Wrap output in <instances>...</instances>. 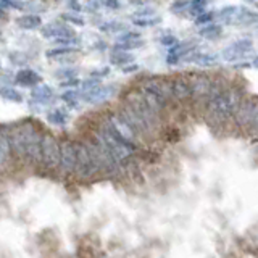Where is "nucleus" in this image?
<instances>
[{
    "mask_svg": "<svg viewBox=\"0 0 258 258\" xmlns=\"http://www.w3.org/2000/svg\"><path fill=\"white\" fill-rule=\"evenodd\" d=\"M145 91H150L152 94H155L158 97H161L163 100H169L173 99V92H171V81H168L165 78H147L144 79V83L141 86Z\"/></svg>",
    "mask_w": 258,
    "mask_h": 258,
    "instance_id": "6e6552de",
    "label": "nucleus"
},
{
    "mask_svg": "<svg viewBox=\"0 0 258 258\" xmlns=\"http://www.w3.org/2000/svg\"><path fill=\"white\" fill-rule=\"evenodd\" d=\"M99 2L103 7L110 8V10H116V8H119V0H99Z\"/></svg>",
    "mask_w": 258,
    "mask_h": 258,
    "instance_id": "58836bf2",
    "label": "nucleus"
},
{
    "mask_svg": "<svg viewBox=\"0 0 258 258\" xmlns=\"http://www.w3.org/2000/svg\"><path fill=\"white\" fill-rule=\"evenodd\" d=\"M99 86H100V78H95V76H91L89 79H86L84 83H81V87H83L84 94L94 91V89L99 87Z\"/></svg>",
    "mask_w": 258,
    "mask_h": 258,
    "instance_id": "2f4dec72",
    "label": "nucleus"
},
{
    "mask_svg": "<svg viewBox=\"0 0 258 258\" xmlns=\"http://www.w3.org/2000/svg\"><path fill=\"white\" fill-rule=\"evenodd\" d=\"M110 61L113 64H118V67H126V64H131L134 61V55L124 50H113L110 55Z\"/></svg>",
    "mask_w": 258,
    "mask_h": 258,
    "instance_id": "4be33fe9",
    "label": "nucleus"
},
{
    "mask_svg": "<svg viewBox=\"0 0 258 258\" xmlns=\"http://www.w3.org/2000/svg\"><path fill=\"white\" fill-rule=\"evenodd\" d=\"M250 2H253V0H250Z\"/></svg>",
    "mask_w": 258,
    "mask_h": 258,
    "instance_id": "8fccbe9b",
    "label": "nucleus"
},
{
    "mask_svg": "<svg viewBox=\"0 0 258 258\" xmlns=\"http://www.w3.org/2000/svg\"><path fill=\"white\" fill-rule=\"evenodd\" d=\"M78 47H68V45H58L56 48H52V50H47L45 55L50 56V58H56V56H63V55H70L73 52H76Z\"/></svg>",
    "mask_w": 258,
    "mask_h": 258,
    "instance_id": "c85d7f7f",
    "label": "nucleus"
},
{
    "mask_svg": "<svg viewBox=\"0 0 258 258\" xmlns=\"http://www.w3.org/2000/svg\"><path fill=\"white\" fill-rule=\"evenodd\" d=\"M40 161L47 169H55L60 165V142L53 136H42L40 144Z\"/></svg>",
    "mask_w": 258,
    "mask_h": 258,
    "instance_id": "39448f33",
    "label": "nucleus"
},
{
    "mask_svg": "<svg viewBox=\"0 0 258 258\" xmlns=\"http://www.w3.org/2000/svg\"><path fill=\"white\" fill-rule=\"evenodd\" d=\"M76 75H78V71H76L75 68H61V70H58V71H55V76L58 78V79H61V81H64V79H71V78H76Z\"/></svg>",
    "mask_w": 258,
    "mask_h": 258,
    "instance_id": "72a5a7b5",
    "label": "nucleus"
},
{
    "mask_svg": "<svg viewBox=\"0 0 258 258\" xmlns=\"http://www.w3.org/2000/svg\"><path fill=\"white\" fill-rule=\"evenodd\" d=\"M8 155H10V141L5 134L0 133V166L7 161Z\"/></svg>",
    "mask_w": 258,
    "mask_h": 258,
    "instance_id": "cd10ccee",
    "label": "nucleus"
},
{
    "mask_svg": "<svg viewBox=\"0 0 258 258\" xmlns=\"http://www.w3.org/2000/svg\"><path fill=\"white\" fill-rule=\"evenodd\" d=\"M255 100L256 97H250V99H244L239 103V107L234 113V119H236V124L240 129H245V131H250L252 127V121H253V110H255Z\"/></svg>",
    "mask_w": 258,
    "mask_h": 258,
    "instance_id": "0eeeda50",
    "label": "nucleus"
},
{
    "mask_svg": "<svg viewBox=\"0 0 258 258\" xmlns=\"http://www.w3.org/2000/svg\"><path fill=\"white\" fill-rule=\"evenodd\" d=\"M208 0H189V8H187V15L197 18L199 15L205 13Z\"/></svg>",
    "mask_w": 258,
    "mask_h": 258,
    "instance_id": "a878e982",
    "label": "nucleus"
},
{
    "mask_svg": "<svg viewBox=\"0 0 258 258\" xmlns=\"http://www.w3.org/2000/svg\"><path fill=\"white\" fill-rule=\"evenodd\" d=\"M79 99H81V95H79V92H76L75 89H70V91H67V92H63V95H61V100L68 105V107H71V108H76L78 105H79Z\"/></svg>",
    "mask_w": 258,
    "mask_h": 258,
    "instance_id": "bb28decb",
    "label": "nucleus"
},
{
    "mask_svg": "<svg viewBox=\"0 0 258 258\" xmlns=\"http://www.w3.org/2000/svg\"><path fill=\"white\" fill-rule=\"evenodd\" d=\"M161 21L160 16L157 15H147V16H133V23L136 26L141 28H150V26H157V24Z\"/></svg>",
    "mask_w": 258,
    "mask_h": 258,
    "instance_id": "b1692460",
    "label": "nucleus"
},
{
    "mask_svg": "<svg viewBox=\"0 0 258 258\" xmlns=\"http://www.w3.org/2000/svg\"><path fill=\"white\" fill-rule=\"evenodd\" d=\"M250 133H253V134H258V99L255 100L253 121H252V127H250Z\"/></svg>",
    "mask_w": 258,
    "mask_h": 258,
    "instance_id": "e433bc0d",
    "label": "nucleus"
},
{
    "mask_svg": "<svg viewBox=\"0 0 258 258\" xmlns=\"http://www.w3.org/2000/svg\"><path fill=\"white\" fill-rule=\"evenodd\" d=\"M136 40H141V34L139 32H134V31H124L121 34L116 42H136Z\"/></svg>",
    "mask_w": 258,
    "mask_h": 258,
    "instance_id": "473e14b6",
    "label": "nucleus"
},
{
    "mask_svg": "<svg viewBox=\"0 0 258 258\" xmlns=\"http://www.w3.org/2000/svg\"><path fill=\"white\" fill-rule=\"evenodd\" d=\"M253 64H255V67H256V68H258V56H256V58H255V60H253Z\"/></svg>",
    "mask_w": 258,
    "mask_h": 258,
    "instance_id": "de8ad7c7",
    "label": "nucleus"
},
{
    "mask_svg": "<svg viewBox=\"0 0 258 258\" xmlns=\"http://www.w3.org/2000/svg\"><path fill=\"white\" fill-rule=\"evenodd\" d=\"M212 20H213V15L212 13H202V15H199L197 18H196V24H208V23H212Z\"/></svg>",
    "mask_w": 258,
    "mask_h": 258,
    "instance_id": "4c0bfd02",
    "label": "nucleus"
},
{
    "mask_svg": "<svg viewBox=\"0 0 258 258\" xmlns=\"http://www.w3.org/2000/svg\"><path fill=\"white\" fill-rule=\"evenodd\" d=\"M0 68H2V61H0Z\"/></svg>",
    "mask_w": 258,
    "mask_h": 258,
    "instance_id": "09e8293b",
    "label": "nucleus"
},
{
    "mask_svg": "<svg viewBox=\"0 0 258 258\" xmlns=\"http://www.w3.org/2000/svg\"><path fill=\"white\" fill-rule=\"evenodd\" d=\"M70 10L73 12H83V5L79 4V0H67Z\"/></svg>",
    "mask_w": 258,
    "mask_h": 258,
    "instance_id": "a19ab883",
    "label": "nucleus"
},
{
    "mask_svg": "<svg viewBox=\"0 0 258 258\" xmlns=\"http://www.w3.org/2000/svg\"><path fill=\"white\" fill-rule=\"evenodd\" d=\"M99 165L94 158V153L89 147L87 142H78L76 144V168L75 173L79 179H89L95 173H99Z\"/></svg>",
    "mask_w": 258,
    "mask_h": 258,
    "instance_id": "20e7f679",
    "label": "nucleus"
},
{
    "mask_svg": "<svg viewBox=\"0 0 258 258\" xmlns=\"http://www.w3.org/2000/svg\"><path fill=\"white\" fill-rule=\"evenodd\" d=\"M171 92L173 97L179 102H185L190 99V84H189V78L184 76H177L171 81Z\"/></svg>",
    "mask_w": 258,
    "mask_h": 258,
    "instance_id": "2eb2a0df",
    "label": "nucleus"
},
{
    "mask_svg": "<svg viewBox=\"0 0 258 258\" xmlns=\"http://www.w3.org/2000/svg\"><path fill=\"white\" fill-rule=\"evenodd\" d=\"M60 86H61V87H78V86H81V83H79V79L71 78V79H64V81H61Z\"/></svg>",
    "mask_w": 258,
    "mask_h": 258,
    "instance_id": "ea45409f",
    "label": "nucleus"
},
{
    "mask_svg": "<svg viewBox=\"0 0 258 258\" xmlns=\"http://www.w3.org/2000/svg\"><path fill=\"white\" fill-rule=\"evenodd\" d=\"M40 34L45 39H63V37H76V32L64 23H48L40 28Z\"/></svg>",
    "mask_w": 258,
    "mask_h": 258,
    "instance_id": "ddd939ff",
    "label": "nucleus"
},
{
    "mask_svg": "<svg viewBox=\"0 0 258 258\" xmlns=\"http://www.w3.org/2000/svg\"><path fill=\"white\" fill-rule=\"evenodd\" d=\"M242 100V92L239 89H224L223 92L212 97L207 102V118L212 124H226L234 116L239 103Z\"/></svg>",
    "mask_w": 258,
    "mask_h": 258,
    "instance_id": "f257e3e1",
    "label": "nucleus"
},
{
    "mask_svg": "<svg viewBox=\"0 0 258 258\" xmlns=\"http://www.w3.org/2000/svg\"><path fill=\"white\" fill-rule=\"evenodd\" d=\"M250 52H252V40H248V39L237 40V42H234L229 47L224 48L223 58L226 61H237L244 58V56H247Z\"/></svg>",
    "mask_w": 258,
    "mask_h": 258,
    "instance_id": "9b49d317",
    "label": "nucleus"
},
{
    "mask_svg": "<svg viewBox=\"0 0 258 258\" xmlns=\"http://www.w3.org/2000/svg\"><path fill=\"white\" fill-rule=\"evenodd\" d=\"M147 15H155V12H153L152 8H141V10H137L133 16H147Z\"/></svg>",
    "mask_w": 258,
    "mask_h": 258,
    "instance_id": "79ce46f5",
    "label": "nucleus"
},
{
    "mask_svg": "<svg viewBox=\"0 0 258 258\" xmlns=\"http://www.w3.org/2000/svg\"><path fill=\"white\" fill-rule=\"evenodd\" d=\"M5 18V8L0 7V20H4Z\"/></svg>",
    "mask_w": 258,
    "mask_h": 258,
    "instance_id": "49530a36",
    "label": "nucleus"
},
{
    "mask_svg": "<svg viewBox=\"0 0 258 258\" xmlns=\"http://www.w3.org/2000/svg\"><path fill=\"white\" fill-rule=\"evenodd\" d=\"M113 94H115V87L113 86H99V87H95L94 91L86 94V102L99 105V103L107 102Z\"/></svg>",
    "mask_w": 258,
    "mask_h": 258,
    "instance_id": "dca6fc26",
    "label": "nucleus"
},
{
    "mask_svg": "<svg viewBox=\"0 0 258 258\" xmlns=\"http://www.w3.org/2000/svg\"><path fill=\"white\" fill-rule=\"evenodd\" d=\"M221 34V28L216 26V24H207V28L200 31V36L205 39H216Z\"/></svg>",
    "mask_w": 258,
    "mask_h": 258,
    "instance_id": "7c9ffc66",
    "label": "nucleus"
},
{
    "mask_svg": "<svg viewBox=\"0 0 258 258\" xmlns=\"http://www.w3.org/2000/svg\"><path fill=\"white\" fill-rule=\"evenodd\" d=\"M160 40H161V44H163V45H169V47H171V45H174V44H176V39H174L173 36H166V37H161Z\"/></svg>",
    "mask_w": 258,
    "mask_h": 258,
    "instance_id": "37998d69",
    "label": "nucleus"
},
{
    "mask_svg": "<svg viewBox=\"0 0 258 258\" xmlns=\"http://www.w3.org/2000/svg\"><path fill=\"white\" fill-rule=\"evenodd\" d=\"M99 28L105 32H121L124 31V23L121 21H103L102 24H99Z\"/></svg>",
    "mask_w": 258,
    "mask_h": 258,
    "instance_id": "c756f323",
    "label": "nucleus"
},
{
    "mask_svg": "<svg viewBox=\"0 0 258 258\" xmlns=\"http://www.w3.org/2000/svg\"><path fill=\"white\" fill-rule=\"evenodd\" d=\"M64 174L75 173L76 168V144L71 141H63L60 144V165Z\"/></svg>",
    "mask_w": 258,
    "mask_h": 258,
    "instance_id": "1a4fd4ad",
    "label": "nucleus"
},
{
    "mask_svg": "<svg viewBox=\"0 0 258 258\" xmlns=\"http://www.w3.org/2000/svg\"><path fill=\"white\" fill-rule=\"evenodd\" d=\"M47 119L50 121L52 124L63 126V124H67V121H68V113L61 108H55L47 113Z\"/></svg>",
    "mask_w": 258,
    "mask_h": 258,
    "instance_id": "393cba45",
    "label": "nucleus"
},
{
    "mask_svg": "<svg viewBox=\"0 0 258 258\" xmlns=\"http://www.w3.org/2000/svg\"><path fill=\"white\" fill-rule=\"evenodd\" d=\"M31 97L36 103L47 105L53 99V91L50 86L45 84H36L34 87H31Z\"/></svg>",
    "mask_w": 258,
    "mask_h": 258,
    "instance_id": "a211bd4d",
    "label": "nucleus"
},
{
    "mask_svg": "<svg viewBox=\"0 0 258 258\" xmlns=\"http://www.w3.org/2000/svg\"><path fill=\"white\" fill-rule=\"evenodd\" d=\"M248 16H252L247 10H242L239 7H226L216 15V18L220 23L224 24H234V23H244L247 21Z\"/></svg>",
    "mask_w": 258,
    "mask_h": 258,
    "instance_id": "4468645a",
    "label": "nucleus"
},
{
    "mask_svg": "<svg viewBox=\"0 0 258 258\" xmlns=\"http://www.w3.org/2000/svg\"><path fill=\"white\" fill-rule=\"evenodd\" d=\"M95 139L100 141L105 145V147H107V150L118 161L127 160L134 153V150H136V145L134 144H129V142H126L123 139H119V137H116L111 131H108V129L105 127L103 124H102V127L99 129V131H97Z\"/></svg>",
    "mask_w": 258,
    "mask_h": 258,
    "instance_id": "f03ea898",
    "label": "nucleus"
},
{
    "mask_svg": "<svg viewBox=\"0 0 258 258\" xmlns=\"http://www.w3.org/2000/svg\"><path fill=\"white\" fill-rule=\"evenodd\" d=\"M192 52V44L190 42H182V44H174L169 47L168 50V56H166V61L169 64H174L179 61L182 56L189 55Z\"/></svg>",
    "mask_w": 258,
    "mask_h": 258,
    "instance_id": "6ab92c4d",
    "label": "nucleus"
},
{
    "mask_svg": "<svg viewBox=\"0 0 258 258\" xmlns=\"http://www.w3.org/2000/svg\"><path fill=\"white\" fill-rule=\"evenodd\" d=\"M40 144H42V134L34 126L29 124L28 137H26V149H24V158H28L31 163L40 161Z\"/></svg>",
    "mask_w": 258,
    "mask_h": 258,
    "instance_id": "9d476101",
    "label": "nucleus"
},
{
    "mask_svg": "<svg viewBox=\"0 0 258 258\" xmlns=\"http://www.w3.org/2000/svg\"><path fill=\"white\" fill-rule=\"evenodd\" d=\"M189 84H190V99H194V102L207 103L213 81L205 75H192L189 78Z\"/></svg>",
    "mask_w": 258,
    "mask_h": 258,
    "instance_id": "423d86ee",
    "label": "nucleus"
},
{
    "mask_svg": "<svg viewBox=\"0 0 258 258\" xmlns=\"http://www.w3.org/2000/svg\"><path fill=\"white\" fill-rule=\"evenodd\" d=\"M0 97L7 102H15V103L23 102V94L20 91H16L15 87H8V86H0Z\"/></svg>",
    "mask_w": 258,
    "mask_h": 258,
    "instance_id": "5701e85b",
    "label": "nucleus"
},
{
    "mask_svg": "<svg viewBox=\"0 0 258 258\" xmlns=\"http://www.w3.org/2000/svg\"><path fill=\"white\" fill-rule=\"evenodd\" d=\"M16 23H18L20 28L28 29V31L37 29V28L42 26V20H40L39 15H23L16 20Z\"/></svg>",
    "mask_w": 258,
    "mask_h": 258,
    "instance_id": "aec40b11",
    "label": "nucleus"
},
{
    "mask_svg": "<svg viewBox=\"0 0 258 258\" xmlns=\"http://www.w3.org/2000/svg\"><path fill=\"white\" fill-rule=\"evenodd\" d=\"M15 81H16V83H18L20 86H24V87H34L36 84H40V83H42V78H40V76H39V73H36L34 70L24 68V70H20L18 73H16Z\"/></svg>",
    "mask_w": 258,
    "mask_h": 258,
    "instance_id": "f3484780",
    "label": "nucleus"
},
{
    "mask_svg": "<svg viewBox=\"0 0 258 258\" xmlns=\"http://www.w3.org/2000/svg\"><path fill=\"white\" fill-rule=\"evenodd\" d=\"M0 7L2 8H13V10H23L24 4L20 0H0Z\"/></svg>",
    "mask_w": 258,
    "mask_h": 258,
    "instance_id": "f704fd0d",
    "label": "nucleus"
},
{
    "mask_svg": "<svg viewBox=\"0 0 258 258\" xmlns=\"http://www.w3.org/2000/svg\"><path fill=\"white\" fill-rule=\"evenodd\" d=\"M28 129L29 124L16 126L10 131L8 141H10V149L18 155L20 158L24 157V149H26V137H28Z\"/></svg>",
    "mask_w": 258,
    "mask_h": 258,
    "instance_id": "f8f14e48",
    "label": "nucleus"
},
{
    "mask_svg": "<svg viewBox=\"0 0 258 258\" xmlns=\"http://www.w3.org/2000/svg\"><path fill=\"white\" fill-rule=\"evenodd\" d=\"M187 60L199 64V67H202V68L215 67L216 64V56L208 55V53H192L190 56H187Z\"/></svg>",
    "mask_w": 258,
    "mask_h": 258,
    "instance_id": "412c9836",
    "label": "nucleus"
},
{
    "mask_svg": "<svg viewBox=\"0 0 258 258\" xmlns=\"http://www.w3.org/2000/svg\"><path fill=\"white\" fill-rule=\"evenodd\" d=\"M136 70H137L136 64H134V67H127V64L124 67V73H131V71H136Z\"/></svg>",
    "mask_w": 258,
    "mask_h": 258,
    "instance_id": "a18cd8bd",
    "label": "nucleus"
},
{
    "mask_svg": "<svg viewBox=\"0 0 258 258\" xmlns=\"http://www.w3.org/2000/svg\"><path fill=\"white\" fill-rule=\"evenodd\" d=\"M61 18L67 21V23H71V24H75V26H84V20L81 18V16L78 15H71V13H64Z\"/></svg>",
    "mask_w": 258,
    "mask_h": 258,
    "instance_id": "c9c22d12",
    "label": "nucleus"
},
{
    "mask_svg": "<svg viewBox=\"0 0 258 258\" xmlns=\"http://www.w3.org/2000/svg\"><path fill=\"white\" fill-rule=\"evenodd\" d=\"M124 105L129 110H133L141 119H144L152 129H155L158 126L160 115H157V113L149 107V103L145 102L144 95H142V92L139 91V89L129 91L124 95Z\"/></svg>",
    "mask_w": 258,
    "mask_h": 258,
    "instance_id": "7ed1b4c3",
    "label": "nucleus"
},
{
    "mask_svg": "<svg viewBox=\"0 0 258 258\" xmlns=\"http://www.w3.org/2000/svg\"><path fill=\"white\" fill-rule=\"evenodd\" d=\"M108 73H110L108 68H102V70H99V71H94V73H92V76H95V78H102V76H105V75H108Z\"/></svg>",
    "mask_w": 258,
    "mask_h": 258,
    "instance_id": "c03bdc74",
    "label": "nucleus"
}]
</instances>
